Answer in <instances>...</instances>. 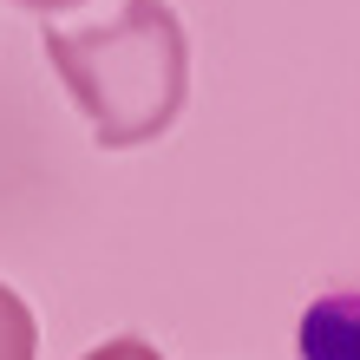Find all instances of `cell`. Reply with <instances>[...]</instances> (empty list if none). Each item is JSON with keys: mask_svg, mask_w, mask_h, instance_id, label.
<instances>
[{"mask_svg": "<svg viewBox=\"0 0 360 360\" xmlns=\"http://www.w3.org/2000/svg\"><path fill=\"white\" fill-rule=\"evenodd\" d=\"M39 46L105 151L164 138L190 98V39L171 0H124L105 27H46Z\"/></svg>", "mask_w": 360, "mask_h": 360, "instance_id": "6da1fadb", "label": "cell"}, {"mask_svg": "<svg viewBox=\"0 0 360 360\" xmlns=\"http://www.w3.org/2000/svg\"><path fill=\"white\" fill-rule=\"evenodd\" d=\"M302 354L308 360H360V295H328L302 321Z\"/></svg>", "mask_w": 360, "mask_h": 360, "instance_id": "7a4b0ae2", "label": "cell"}, {"mask_svg": "<svg viewBox=\"0 0 360 360\" xmlns=\"http://www.w3.org/2000/svg\"><path fill=\"white\" fill-rule=\"evenodd\" d=\"M39 354V328H33V308L0 282V360H33Z\"/></svg>", "mask_w": 360, "mask_h": 360, "instance_id": "3957f363", "label": "cell"}, {"mask_svg": "<svg viewBox=\"0 0 360 360\" xmlns=\"http://www.w3.org/2000/svg\"><path fill=\"white\" fill-rule=\"evenodd\" d=\"M86 360H164L144 334H118V341H105V347H92Z\"/></svg>", "mask_w": 360, "mask_h": 360, "instance_id": "277c9868", "label": "cell"}, {"mask_svg": "<svg viewBox=\"0 0 360 360\" xmlns=\"http://www.w3.org/2000/svg\"><path fill=\"white\" fill-rule=\"evenodd\" d=\"M20 7H33V13H66V7H79V0H20Z\"/></svg>", "mask_w": 360, "mask_h": 360, "instance_id": "5b68a950", "label": "cell"}]
</instances>
